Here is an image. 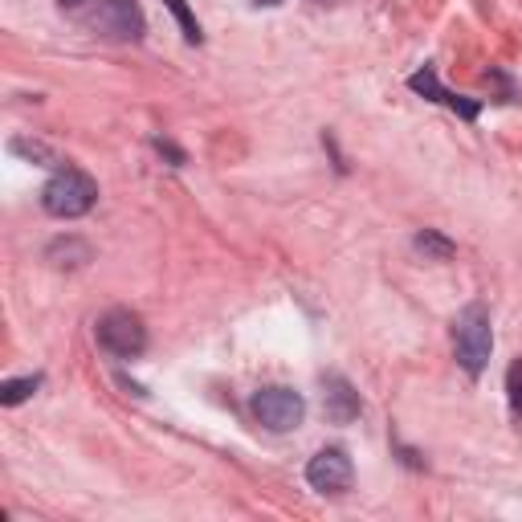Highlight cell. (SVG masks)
<instances>
[{
  "instance_id": "11",
  "label": "cell",
  "mask_w": 522,
  "mask_h": 522,
  "mask_svg": "<svg viewBox=\"0 0 522 522\" xmlns=\"http://www.w3.org/2000/svg\"><path fill=\"white\" fill-rule=\"evenodd\" d=\"M408 86H412L416 94H425V98H433V102H445V107H449V102H453V90H445V86H441V78H437V70H433V66H425V70H416V74L408 78Z\"/></svg>"
},
{
  "instance_id": "8",
  "label": "cell",
  "mask_w": 522,
  "mask_h": 522,
  "mask_svg": "<svg viewBox=\"0 0 522 522\" xmlns=\"http://www.w3.org/2000/svg\"><path fill=\"white\" fill-rule=\"evenodd\" d=\"M90 245L82 237H58V241H49L45 249V261L49 266H58V270H82L86 261H90Z\"/></svg>"
},
{
  "instance_id": "5",
  "label": "cell",
  "mask_w": 522,
  "mask_h": 522,
  "mask_svg": "<svg viewBox=\"0 0 522 522\" xmlns=\"http://www.w3.org/2000/svg\"><path fill=\"white\" fill-rule=\"evenodd\" d=\"M306 482L310 490H319V494H347L351 482H355V465L343 449H319L315 457L306 461Z\"/></svg>"
},
{
  "instance_id": "7",
  "label": "cell",
  "mask_w": 522,
  "mask_h": 522,
  "mask_svg": "<svg viewBox=\"0 0 522 522\" xmlns=\"http://www.w3.org/2000/svg\"><path fill=\"white\" fill-rule=\"evenodd\" d=\"M323 404H327V416L335 425H351L359 416V392L343 380V376H323Z\"/></svg>"
},
{
  "instance_id": "10",
  "label": "cell",
  "mask_w": 522,
  "mask_h": 522,
  "mask_svg": "<svg viewBox=\"0 0 522 522\" xmlns=\"http://www.w3.org/2000/svg\"><path fill=\"white\" fill-rule=\"evenodd\" d=\"M412 245L421 249L425 257H433V261H449V257L457 253V245H453L445 233H437V229H421V233L412 237Z\"/></svg>"
},
{
  "instance_id": "15",
  "label": "cell",
  "mask_w": 522,
  "mask_h": 522,
  "mask_svg": "<svg viewBox=\"0 0 522 522\" xmlns=\"http://www.w3.org/2000/svg\"><path fill=\"white\" fill-rule=\"evenodd\" d=\"M151 147H155V151H160V155H164V160H172V168H184V164H188V155H184V151H180L176 143H168V139H160V135H155V139H151Z\"/></svg>"
},
{
  "instance_id": "13",
  "label": "cell",
  "mask_w": 522,
  "mask_h": 522,
  "mask_svg": "<svg viewBox=\"0 0 522 522\" xmlns=\"http://www.w3.org/2000/svg\"><path fill=\"white\" fill-rule=\"evenodd\" d=\"M41 388V376H21V380H5L0 384V404L5 408H17V404H25L33 392Z\"/></svg>"
},
{
  "instance_id": "1",
  "label": "cell",
  "mask_w": 522,
  "mask_h": 522,
  "mask_svg": "<svg viewBox=\"0 0 522 522\" xmlns=\"http://www.w3.org/2000/svg\"><path fill=\"white\" fill-rule=\"evenodd\" d=\"M453 347H457V363L465 368V376H482L490 351H494V327H490V310L482 302H469L457 323H453Z\"/></svg>"
},
{
  "instance_id": "9",
  "label": "cell",
  "mask_w": 522,
  "mask_h": 522,
  "mask_svg": "<svg viewBox=\"0 0 522 522\" xmlns=\"http://www.w3.org/2000/svg\"><path fill=\"white\" fill-rule=\"evenodd\" d=\"M9 151L21 155V160H29V164H41V168H58V164H62V160H58V151H54V147H45V143H37V139H13Z\"/></svg>"
},
{
  "instance_id": "14",
  "label": "cell",
  "mask_w": 522,
  "mask_h": 522,
  "mask_svg": "<svg viewBox=\"0 0 522 522\" xmlns=\"http://www.w3.org/2000/svg\"><path fill=\"white\" fill-rule=\"evenodd\" d=\"M506 396H510V412L522 416V359L510 363V372H506Z\"/></svg>"
},
{
  "instance_id": "3",
  "label": "cell",
  "mask_w": 522,
  "mask_h": 522,
  "mask_svg": "<svg viewBox=\"0 0 522 522\" xmlns=\"http://www.w3.org/2000/svg\"><path fill=\"white\" fill-rule=\"evenodd\" d=\"M249 412H253V421L261 429H270V433H290L306 421V400L302 392L286 388V384H270V388H261L253 392L249 400Z\"/></svg>"
},
{
  "instance_id": "2",
  "label": "cell",
  "mask_w": 522,
  "mask_h": 522,
  "mask_svg": "<svg viewBox=\"0 0 522 522\" xmlns=\"http://www.w3.org/2000/svg\"><path fill=\"white\" fill-rule=\"evenodd\" d=\"M98 200V184L82 172V168H58L54 180L41 188V204L49 217H62V221H74V217H86Z\"/></svg>"
},
{
  "instance_id": "6",
  "label": "cell",
  "mask_w": 522,
  "mask_h": 522,
  "mask_svg": "<svg viewBox=\"0 0 522 522\" xmlns=\"http://www.w3.org/2000/svg\"><path fill=\"white\" fill-rule=\"evenodd\" d=\"M94 25L107 29V33L119 37V41H139V37H143V13H139L135 0H102Z\"/></svg>"
},
{
  "instance_id": "12",
  "label": "cell",
  "mask_w": 522,
  "mask_h": 522,
  "mask_svg": "<svg viewBox=\"0 0 522 522\" xmlns=\"http://www.w3.org/2000/svg\"><path fill=\"white\" fill-rule=\"evenodd\" d=\"M164 9L176 17V25H180V33H184V41H188V45H200V41H204V33H200V21L192 17L188 0H164Z\"/></svg>"
},
{
  "instance_id": "17",
  "label": "cell",
  "mask_w": 522,
  "mask_h": 522,
  "mask_svg": "<svg viewBox=\"0 0 522 522\" xmlns=\"http://www.w3.org/2000/svg\"><path fill=\"white\" fill-rule=\"evenodd\" d=\"M253 5H282V0H253Z\"/></svg>"
},
{
  "instance_id": "16",
  "label": "cell",
  "mask_w": 522,
  "mask_h": 522,
  "mask_svg": "<svg viewBox=\"0 0 522 522\" xmlns=\"http://www.w3.org/2000/svg\"><path fill=\"white\" fill-rule=\"evenodd\" d=\"M58 5H62V9H82L86 0H58Z\"/></svg>"
},
{
  "instance_id": "4",
  "label": "cell",
  "mask_w": 522,
  "mask_h": 522,
  "mask_svg": "<svg viewBox=\"0 0 522 522\" xmlns=\"http://www.w3.org/2000/svg\"><path fill=\"white\" fill-rule=\"evenodd\" d=\"M94 335H98V347L111 351L115 359H139L147 351V327H143V319L135 315V310H123V306L107 310V315L98 319Z\"/></svg>"
}]
</instances>
